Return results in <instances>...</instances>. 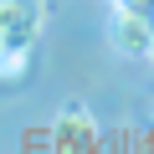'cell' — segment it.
Masks as SVG:
<instances>
[{"label": "cell", "instance_id": "cell-1", "mask_svg": "<svg viewBox=\"0 0 154 154\" xmlns=\"http://www.w3.org/2000/svg\"><path fill=\"white\" fill-rule=\"evenodd\" d=\"M46 26V0H0V46H36Z\"/></svg>", "mask_w": 154, "mask_h": 154}, {"label": "cell", "instance_id": "cell-2", "mask_svg": "<svg viewBox=\"0 0 154 154\" xmlns=\"http://www.w3.org/2000/svg\"><path fill=\"white\" fill-rule=\"evenodd\" d=\"M108 41H113V51H123V57H149V46H154V21L139 16V11H128V5H118L113 21H108Z\"/></svg>", "mask_w": 154, "mask_h": 154}, {"label": "cell", "instance_id": "cell-3", "mask_svg": "<svg viewBox=\"0 0 154 154\" xmlns=\"http://www.w3.org/2000/svg\"><path fill=\"white\" fill-rule=\"evenodd\" d=\"M93 144H98L93 118L77 108V103H67V108H62V123H57V149H62V154H93Z\"/></svg>", "mask_w": 154, "mask_h": 154}, {"label": "cell", "instance_id": "cell-4", "mask_svg": "<svg viewBox=\"0 0 154 154\" xmlns=\"http://www.w3.org/2000/svg\"><path fill=\"white\" fill-rule=\"evenodd\" d=\"M31 67V46H0V82H21Z\"/></svg>", "mask_w": 154, "mask_h": 154}, {"label": "cell", "instance_id": "cell-5", "mask_svg": "<svg viewBox=\"0 0 154 154\" xmlns=\"http://www.w3.org/2000/svg\"><path fill=\"white\" fill-rule=\"evenodd\" d=\"M21 154H62L57 149V128H26L21 134Z\"/></svg>", "mask_w": 154, "mask_h": 154}, {"label": "cell", "instance_id": "cell-6", "mask_svg": "<svg viewBox=\"0 0 154 154\" xmlns=\"http://www.w3.org/2000/svg\"><path fill=\"white\" fill-rule=\"evenodd\" d=\"M118 5H128V11H139V16H154V0H118Z\"/></svg>", "mask_w": 154, "mask_h": 154}, {"label": "cell", "instance_id": "cell-7", "mask_svg": "<svg viewBox=\"0 0 154 154\" xmlns=\"http://www.w3.org/2000/svg\"><path fill=\"white\" fill-rule=\"evenodd\" d=\"M144 154H154V134H149V144H144Z\"/></svg>", "mask_w": 154, "mask_h": 154}, {"label": "cell", "instance_id": "cell-8", "mask_svg": "<svg viewBox=\"0 0 154 154\" xmlns=\"http://www.w3.org/2000/svg\"><path fill=\"white\" fill-rule=\"evenodd\" d=\"M149 62H154V46H149Z\"/></svg>", "mask_w": 154, "mask_h": 154}, {"label": "cell", "instance_id": "cell-9", "mask_svg": "<svg viewBox=\"0 0 154 154\" xmlns=\"http://www.w3.org/2000/svg\"><path fill=\"white\" fill-rule=\"evenodd\" d=\"M149 21H154V16H149Z\"/></svg>", "mask_w": 154, "mask_h": 154}]
</instances>
